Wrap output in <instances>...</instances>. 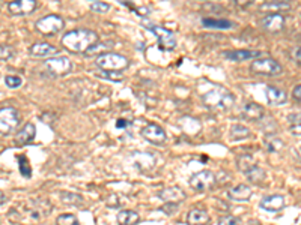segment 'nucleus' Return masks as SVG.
Wrapping results in <instances>:
<instances>
[{"label": "nucleus", "mask_w": 301, "mask_h": 225, "mask_svg": "<svg viewBox=\"0 0 301 225\" xmlns=\"http://www.w3.org/2000/svg\"><path fill=\"white\" fill-rule=\"evenodd\" d=\"M35 9H36L35 0H18V2H11L8 5V11L12 15H27Z\"/></svg>", "instance_id": "nucleus-14"}, {"label": "nucleus", "mask_w": 301, "mask_h": 225, "mask_svg": "<svg viewBox=\"0 0 301 225\" xmlns=\"http://www.w3.org/2000/svg\"><path fill=\"white\" fill-rule=\"evenodd\" d=\"M215 185V176L214 173H211L209 170H204V171H199L196 174H193L190 177V186L197 191V192H205L209 191L212 186Z\"/></svg>", "instance_id": "nucleus-10"}, {"label": "nucleus", "mask_w": 301, "mask_h": 225, "mask_svg": "<svg viewBox=\"0 0 301 225\" xmlns=\"http://www.w3.org/2000/svg\"><path fill=\"white\" fill-rule=\"evenodd\" d=\"M202 24L208 29H218V30H226L233 26L231 20H225V18H204Z\"/></svg>", "instance_id": "nucleus-25"}, {"label": "nucleus", "mask_w": 301, "mask_h": 225, "mask_svg": "<svg viewBox=\"0 0 301 225\" xmlns=\"http://www.w3.org/2000/svg\"><path fill=\"white\" fill-rule=\"evenodd\" d=\"M5 83H6V86L9 89H17V87H20L23 84V80L18 75H6L5 77Z\"/></svg>", "instance_id": "nucleus-33"}, {"label": "nucleus", "mask_w": 301, "mask_h": 225, "mask_svg": "<svg viewBox=\"0 0 301 225\" xmlns=\"http://www.w3.org/2000/svg\"><path fill=\"white\" fill-rule=\"evenodd\" d=\"M142 137H143L146 141H149V143H152V144H155V146H162L163 143H166V138H167L166 131L163 129L160 125H157V123H149V125H146V126L142 129Z\"/></svg>", "instance_id": "nucleus-11"}, {"label": "nucleus", "mask_w": 301, "mask_h": 225, "mask_svg": "<svg viewBox=\"0 0 301 225\" xmlns=\"http://www.w3.org/2000/svg\"><path fill=\"white\" fill-rule=\"evenodd\" d=\"M53 206L47 198H33L30 201L20 204L14 207L9 212V218L14 222H30V224H38L44 221L47 216L51 213Z\"/></svg>", "instance_id": "nucleus-1"}, {"label": "nucleus", "mask_w": 301, "mask_h": 225, "mask_svg": "<svg viewBox=\"0 0 301 225\" xmlns=\"http://www.w3.org/2000/svg\"><path fill=\"white\" fill-rule=\"evenodd\" d=\"M250 71L256 75H264V77H277L282 74L283 68L271 57H259L250 65Z\"/></svg>", "instance_id": "nucleus-7"}, {"label": "nucleus", "mask_w": 301, "mask_h": 225, "mask_svg": "<svg viewBox=\"0 0 301 225\" xmlns=\"http://www.w3.org/2000/svg\"><path fill=\"white\" fill-rule=\"evenodd\" d=\"M250 135V129L241 125H235L231 129V138L232 140H244Z\"/></svg>", "instance_id": "nucleus-28"}, {"label": "nucleus", "mask_w": 301, "mask_h": 225, "mask_svg": "<svg viewBox=\"0 0 301 225\" xmlns=\"http://www.w3.org/2000/svg\"><path fill=\"white\" fill-rule=\"evenodd\" d=\"M289 57H291L295 63L301 65V47H294V48H291Z\"/></svg>", "instance_id": "nucleus-37"}, {"label": "nucleus", "mask_w": 301, "mask_h": 225, "mask_svg": "<svg viewBox=\"0 0 301 225\" xmlns=\"http://www.w3.org/2000/svg\"><path fill=\"white\" fill-rule=\"evenodd\" d=\"M14 56V50L9 45H0V60H9Z\"/></svg>", "instance_id": "nucleus-35"}, {"label": "nucleus", "mask_w": 301, "mask_h": 225, "mask_svg": "<svg viewBox=\"0 0 301 225\" xmlns=\"http://www.w3.org/2000/svg\"><path fill=\"white\" fill-rule=\"evenodd\" d=\"M260 209L267 210V212H278L285 207V197L283 195H267L264 197L259 202Z\"/></svg>", "instance_id": "nucleus-15"}, {"label": "nucleus", "mask_w": 301, "mask_h": 225, "mask_svg": "<svg viewBox=\"0 0 301 225\" xmlns=\"http://www.w3.org/2000/svg\"><path fill=\"white\" fill-rule=\"evenodd\" d=\"M20 123V114L12 107L0 108V134L8 135L14 132Z\"/></svg>", "instance_id": "nucleus-8"}, {"label": "nucleus", "mask_w": 301, "mask_h": 225, "mask_svg": "<svg viewBox=\"0 0 301 225\" xmlns=\"http://www.w3.org/2000/svg\"><path fill=\"white\" fill-rule=\"evenodd\" d=\"M243 117L250 122H259L264 117V108L259 104L249 102L243 107Z\"/></svg>", "instance_id": "nucleus-21"}, {"label": "nucleus", "mask_w": 301, "mask_h": 225, "mask_svg": "<svg viewBox=\"0 0 301 225\" xmlns=\"http://www.w3.org/2000/svg\"><path fill=\"white\" fill-rule=\"evenodd\" d=\"M202 102L204 105L214 110V111H228L231 110L235 104V98L231 92L222 86H215L214 89H211L202 96Z\"/></svg>", "instance_id": "nucleus-3"}, {"label": "nucleus", "mask_w": 301, "mask_h": 225, "mask_svg": "<svg viewBox=\"0 0 301 225\" xmlns=\"http://www.w3.org/2000/svg\"><path fill=\"white\" fill-rule=\"evenodd\" d=\"M130 123L127 122V120H122V119H119L117 120V123H116V128H125V126H128Z\"/></svg>", "instance_id": "nucleus-41"}, {"label": "nucleus", "mask_w": 301, "mask_h": 225, "mask_svg": "<svg viewBox=\"0 0 301 225\" xmlns=\"http://www.w3.org/2000/svg\"><path fill=\"white\" fill-rule=\"evenodd\" d=\"M65 27V21L62 17L59 15H47L39 18L38 21L35 22V29L38 33L44 35V36H53V35H57L62 29Z\"/></svg>", "instance_id": "nucleus-6"}, {"label": "nucleus", "mask_w": 301, "mask_h": 225, "mask_svg": "<svg viewBox=\"0 0 301 225\" xmlns=\"http://www.w3.org/2000/svg\"><path fill=\"white\" fill-rule=\"evenodd\" d=\"M95 65L99 68L103 72H122L130 66V60L117 53H104L96 57Z\"/></svg>", "instance_id": "nucleus-4"}, {"label": "nucleus", "mask_w": 301, "mask_h": 225, "mask_svg": "<svg viewBox=\"0 0 301 225\" xmlns=\"http://www.w3.org/2000/svg\"><path fill=\"white\" fill-rule=\"evenodd\" d=\"M236 164H238V168H239L241 171L246 173L250 167L255 165V161H253V156H252V155H243V156L238 158Z\"/></svg>", "instance_id": "nucleus-29"}, {"label": "nucleus", "mask_w": 301, "mask_h": 225, "mask_svg": "<svg viewBox=\"0 0 301 225\" xmlns=\"http://www.w3.org/2000/svg\"><path fill=\"white\" fill-rule=\"evenodd\" d=\"M209 222V215L204 209H193L187 215L188 225H207Z\"/></svg>", "instance_id": "nucleus-22"}, {"label": "nucleus", "mask_w": 301, "mask_h": 225, "mask_svg": "<svg viewBox=\"0 0 301 225\" xmlns=\"http://www.w3.org/2000/svg\"><path fill=\"white\" fill-rule=\"evenodd\" d=\"M229 197L235 201H247L252 197V189H250V186L241 183V185L229 189Z\"/></svg>", "instance_id": "nucleus-23"}, {"label": "nucleus", "mask_w": 301, "mask_h": 225, "mask_svg": "<svg viewBox=\"0 0 301 225\" xmlns=\"http://www.w3.org/2000/svg\"><path fill=\"white\" fill-rule=\"evenodd\" d=\"M246 177L249 182H252V183H260L262 180L265 179V170L264 168H260L259 165H253V167H250L247 171H246Z\"/></svg>", "instance_id": "nucleus-26"}, {"label": "nucleus", "mask_w": 301, "mask_h": 225, "mask_svg": "<svg viewBox=\"0 0 301 225\" xmlns=\"http://www.w3.org/2000/svg\"><path fill=\"white\" fill-rule=\"evenodd\" d=\"M18 168H20V173L23 174L24 177H30L32 176V168H30V164L27 161L26 156H18Z\"/></svg>", "instance_id": "nucleus-32"}, {"label": "nucleus", "mask_w": 301, "mask_h": 225, "mask_svg": "<svg viewBox=\"0 0 301 225\" xmlns=\"http://www.w3.org/2000/svg\"><path fill=\"white\" fill-rule=\"evenodd\" d=\"M158 197L164 200V201H169V202H178L183 201V200H186V194H184V191L181 189V188H178V186H172V188H166V189H163L158 192Z\"/></svg>", "instance_id": "nucleus-18"}, {"label": "nucleus", "mask_w": 301, "mask_h": 225, "mask_svg": "<svg viewBox=\"0 0 301 225\" xmlns=\"http://www.w3.org/2000/svg\"><path fill=\"white\" fill-rule=\"evenodd\" d=\"M300 150H301V147H300Z\"/></svg>", "instance_id": "nucleus-43"}, {"label": "nucleus", "mask_w": 301, "mask_h": 225, "mask_svg": "<svg viewBox=\"0 0 301 225\" xmlns=\"http://www.w3.org/2000/svg\"><path fill=\"white\" fill-rule=\"evenodd\" d=\"M218 225H239V221H238V218H235V216L226 215V216H222V218L218 219Z\"/></svg>", "instance_id": "nucleus-36"}, {"label": "nucleus", "mask_w": 301, "mask_h": 225, "mask_svg": "<svg viewBox=\"0 0 301 225\" xmlns=\"http://www.w3.org/2000/svg\"><path fill=\"white\" fill-rule=\"evenodd\" d=\"M56 225H80L78 219L71 215V213H64L56 218Z\"/></svg>", "instance_id": "nucleus-30"}, {"label": "nucleus", "mask_w": 301, "mask_h": 225, "mask_svg": "<svg viewBox=\"0 0 301 225\" xmlns=\"http://www.w3.org/2000/svg\"><path fill=\"white\" fill-rule=\"evenodd\" d=\"M110 9V5L109 3H104V2H92L91 3V11L93 12H98V14H104Z\"/></svg>", "instance_id": "nucleus-34"}, {"label": "nucleus", "mask_w": 301, "mask_h": 225, "mask_svg": "<svg viewBox=\"0 0 301 225\" xmlns=\"http://www.w3.org/2000/svg\"><path fill=\"white\" fill-rule=\"evenodd\" d=\"M285 17L282 14H268L259 20V26L268 33H278L285 29Z\"/></svg>", "instance_id": "nucleus-12"}, {"label": "nucleus", "mask_w": 301, "mask_h": 225, "mask_svg": "<svg viewBox=\"0 0 301 225\" xmlns=\"http://www.w3.org/2000/svg\"><path fill=\"white\" fill-rule=\"evenodd\" d=\"M116 221L119 225H136L139 224L140 216L134 210H122L117 213Z\"/></svg>", "instance_id": "nucleus-24"}, {"label": "nucleus", "mask_w": 301, "mask_h": 225, "mask_svg": "<svg viewBox=\"0 0 301 225\" xmlns=\"http://www.w3.org/2000/svg\"><path fill=\"white\" fill-rule=\"evenodd\" d=\"M5 201H6V195H5V194L0 191V206H2V204H3Z\"/></svg>", "instance_id": "nucleus-42"}, {"label": "nucleus", "mask_w": 301, "mask_h": 225, "mask_svg": "<svg viewBox=\"0 0 301 225\" xmlns=\"http://www.w3.org/2000/svg\"><path fill=\"white\" fill-rule=\"evenodd\" d=\"M57 48L48 42H36L29 48V54L33 57H48L57 54Z\"/></svg>", "instance_id": "nucleus-16"}, {"label": "nucleus", "mask_w": 301, "mask_h": 225, "mask_svg": "<svg viewBox=\"0 0 301 225\" xmlns=\"http://www.w3.org/2000/svg\"><path fill=\"white\" fill-rule=\"evenodd\" d=\"M265 144H267V149H268V152H278L280 149H283V141L277 138V137H271V138H267V141H265Z\"/></svg>", "instance_id": "nucleus-31"}, {"label": "nucleus", "mask_w": 301, "mask_h": 225, "mask_svg": "<svg viewBox=\"0 0 301 225\" xmlns=\"http://www.w3.org/2000/svg\"><path fill=\"white\" fill-rule=\"evenodd\" d=\"M142 26L148 30H151L155 36H157V41L160 48L164 51H172L175 50L176 47V36L172 30L169 29H164L163 26H157L154 22H149L148 20H142Z\"/></svg>", "instance_id": "nucleus-5"}, {"label": "nucleus", "mask_w": 301, "mask_h": 225, "mask_svg": "<svg viewBox=\"0 0 301 225\" xmlns=\"http://www.w3.org/2000/svg\"><path fill=\"white\" fill-rule=\"evenodd\" d=\"M99 42V36L91 29H74L62 36V45L71 53H88Z\"/></svg>", "instance_id": "nucleus-2"}, {"label": "nucleus", "mask_w": 301, "mask_h": 225, "mask_svg": "<svg viewBox=\"0 0 301 225\" xmlns=\"http://www.w3.org/2000/svg\"><path fill=\"white\" fill-rule=\"evenodd\" d=\"M61 198H62V201L64 202H67V204H70V206H75V207H78V206H82V204L85 202L82 195L72 194V192H62V194H61Z\"/></svg>", "instance_id": "nucleus-27"}, {"label": "nucleus", "mask_w": 301, "mask_h": 225, "mask_svg": "<svg viewBox=\"0 0 301 225\" xmlns=\"http://www.w3.org/2000/svg\"><path fill=\"white\" fill-rule=\"evenodd\" d=\"M35 135H36V128L33 123H26L23 128L17 132V137H15V141L17 144L20 146H26L29 143H32L35 140Z\"/></svg>", "instance_id": "nucleus-20"}, {"label": "nucleus", "mask_w": 301, "mask_h": 225, "mask_svg": "<svg viewBox=\"0 0 301 225\" xmlns=\"http://www.w3.org/2000/svg\"><path fill=\"white\" fill-rule=\"evenodd\" d=\"M292 98H294V101H295V102L301 104V84L292 90Z\"/></svg>", "instance_id": "nucleus-39"}, {"label": "nucleus", "mask_w": 301, "mask_h": 225, "mask_svg": "<svg viewBox=\"0 0 301 225\" xmlns=\"http://www.w3.org/2000/svg\"><path fill=\"white\" fill-rule=\"evenodd\" d=\"M289 131H291V134L295 135V137H301V123L292 125V126L289 128Z\"/></svg>", "instance_id": "nucleus-40"}, {"label": "nucleus", "mask_w": 301, "mask_h": 225, "mask_svg": "<svg viewBox=\"0 0 301 225\" xmlns=\"http://www.w3.org/2000/svg\"><path fill=\"white\" fill-rule=\"evenodd\" d=\"M163 210H164L167 215H172L173 212L178 210V204H176V202H167L166 206H163Z\"/></svg>", "instance_id": "nucleus-38"}, {"label": "nucleus", "mask_w": 301, "mask_h": 225, "mask_svg": "<svg viewBox=\"0 0 301 225\" xmlns=\"http://www.w3.org/2000/svg\"><path fill=\"white\" fill-rule=\"evenodd\" d=\"M228 60L231 62H246V60H252V59H259L260 57V51L255 50H231V51H225L223 54Z\"/></svg>", "instance_id": "nucleus-13"}, {"label": "nucleus", "mask_w": 301, "mask_h": 225, "mask_svg": "<svg viewBox=\"0 0 301 225\" xmlns=\"http://www.w3.org/2000/svg\"><path fill=\"white\" fill-rule=\"evenodd\" d=\"M46 69L54 77H65L72 71V62L68 57L57 56V57H50L44 62Z\"/></svg>", "instance_id": "nucleus-9"}, {"label": "nucleus", "mask_w": 301, "mask_h": 225, "mask_svg": "<svg viewBox=\"0 0 301 225\" xmlns=\"http://www.w3.org/2000/svg\"><path fill=\"white\" fill-rule=\"evenodd\" d=\"M265 96L270 105H283L286 104L288 98H286V92L278 89L276 86H267L265 87Z\"/></svg>", "instance_id": "nucleus-17"}, {"label": "nucleus", "mask_w": 301, "mask_h": 225, "mask_svg": "<svg viewBox=\"0 0 301 225\" xmlns=\"http://www.w3.org/2000/svg\"><path fill=\"white\" fill-rule=\"evenodd\" d=\"M292 8V5L289 2H280V0H276V2H265L259 6V11L260 12H267L268 14H280L283 11H289Z\"/></svg>", "instance_id": "nucleus-19"}]
</instances>
